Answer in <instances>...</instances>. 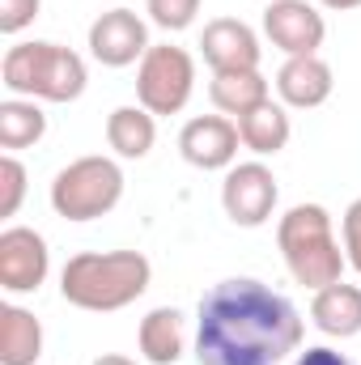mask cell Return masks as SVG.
<instances>
[{
    "label": "cell",
    "instance_id": "obj_11",
    "mask_svg": "<svg viewBox=\"0 0 361 365\" xmlns=\"http://www.w3.org/2000/svg\"><path fill=\"white\" fill-rule=\"evenodd\" d=\"M149 51V30L132 9H106L90 26V56L106 68H128L145 60Z\"/></svg>",
    "mask_w": 361,
    "mask_h": 365
},
{
    "label": "cell",
    "instance_id": "obj_8",
    "mask_svg": "<svg viewBox=\"0 0 361 365\" xmlns=\"http://www.w3.org/2000/svg\"><path fill=\"white\" fill-rule=\"evenodd\" d=\"M51 268L47 238L30 225H9L0 234V289L4 293H34Z\"/></svg>",
    "mask_w": 361,
    "mask_h": 365
},
{
    "label": "cell",
    "instance_id": "obj_16",
    "mask_svg": "<svg viewBox=\"0 0 361 365\" xmlns=\"http://www.w3.org/2000/svg\"><path fill=\"white\" fill-rule=\"evenodd\" d=\"M43 357V323L26 306H0V365H34Z\"/></svg>",
    "mask_w": 361,
    "mask_h": 365
},
{
    "label": "cell",
    "instance_id": "obj_12",
    "mask_svg": "<svg viewBox=\"0 0 361 365\" xmlns=\"http://www.w3.org/2000/svg\"><path fill=\"white\" fill-rule=\"evenodd\" d=\"M200 51L213 73H234V68H260V34L238 21V17H213L200 34Z\"/></svg>",
    "mask_w": 361,
    "mask_h": 365
},
{
    "label": "cell",
    "instance_id": "obj_25",
    "mask_svg": "<svg viewBox=\"0 0 361 365\" xmlns=\"http://www.w3.org/2000/svg\"><path fill=\"white\" fill-rule=\"evenodd\" d=\"M293 365H353L345 353H336V349H327V344H315V349H306V353H298V361Z\"/></svg>",
    "mask_w": 361,
    "mask_h": 365
},
{
    "label": "cell",
    "instance_id": "obj_15",
    "mask_svg": "<svg viewBox=\"0 0 361 365\" xmlns=\"http://www.w3.org/2000/svg\"><path fill=\"white\" fill-rule=\"evenodd\" d=\"M234 123H238L243 149H251V153H260V158H272V153H280V149L289 145V136H293L285 102H272V98H264L260 106H251L247 115H238Z\"/></svg>",
    "mask_w": 361,
    "mask_h": 365
},
{
    "label": "cell",
    "instance_id": "obj_14",
    "mask_svg": "<svg viewBox=\"0 0 361 365\" xmlns=\"http://www.w3.org/2000/svg\"><path fill=\"white\" fill-rule=\"evenodd\" d=\"M310 319L332 340H353V336H361V284L336 280L327 289H315Z\"/></svg>",
    "mask_w": 361,
    "mask_h": 365
},
{
    "label": "cell",
    "instance_id": "obj_3",
    "mask_svg": "<svg viewBox=\"0 0 361 365\" xmlns=\"http://www.w3.org/2000/svg\"><path fill=\"white\" fill-rule=\"evenodd\" d=\"M276 247L289 276L302 289H327L345 280V251L332 230V212L323 204H293L276 225Z\"/></svg>",
    "mask_w": 361,
    "mask_h": 365
},
{
    "label": "cell",
    "instance_id": "obj_26",
    "mask_svg": "<svg viewBox=\"0 0 361 365\" xmlns=\"http://www.w3.org/2000/svg\"><path fill=\"white\" fill-rule=\"evenodd\" d=\"M323 9H336V13H349V9H361V0H319Z\"/></svg>",
    "mask_w": 361,
    "mask_h": 365
},
{
    "label": "cell",
    "instance_id": "obj_6",
    "mask_svg": "<svg viewBox=\"0 0 361 365\" xmlns=\"http://www.w3.org/2000/svg\"><path fill=\"white\" fill-rule=\"evenodd\" d=\"M191 90H195V60L183 47L158 43L145 51L136 68V102L149 115H179L191 102Z\"/></svg>",
    "mask_w": 361,
    "mask_h": 365
},
{
    "label": "cell",
    "instance_id": "obj_18",
    "mask_svg": "<svg viewBox=\"0 0 361 365\" xmlns=\"http://www.w3.org/2000/svg\"><path fill=\"white\" fill-rule=\"evenodd\" d=\"M136 344L149 365H175L183 357V314L175 306H158L141 319Z\"/></svg>",
    "mask_w": 361,
    "mask_h": 365
},
{
    "label": "cell",
    "instance_id": "obj_2",
    "mask_svg": "<svg viewBox=\"0 0 361 365\" xmlns=\"http://www.w3.org/2000/svg\"><path fill=\"white\" fill-rule=\"evenodd\" d=\"M149 280H153V264L141 251H81L64 264L60 293L77 310L111 314L132 306L149 289Z\"/></svg>",
    "mask_w": 361,
    "mask_h": 365
},
{
    "label": "cell",
    "instance_id": "obj_1",
    "mask_svg": "<svg viewBox=\"0 0 361 365\" xmlns=\"http://www.w3.org/2000/svg\"><path fill=\"white\" fill-rule=\"evenodd\" d=\"M298 306L255 276H230L200 297L195 361L200 365H280L302 344Z\"/></svg>",
    "mask_w": 361,
    "mask_h": 365
},
{
    "label": "cell",
    "instance_id": "obj_10",
    "mask_svg": "<svg viewBox=\"0 0 361 365\" xmlns=\"http://www.w3.org/2000/svg\"><path fill=\"white\" fill-rule=\"evenodd\" d=\"M238 123L225 115H195L187 119L179 132V153L195 170H230L238 158Z\"/></svg>",
    "mask_w": 361,
    "mask_h": 365
},
{
    "label": "cell",
    "instance_id": "obj_17",
    "mask_svg": "<svg viewBox=\"0 0 361 365\" xmlns=\"http://www.w3.org/2000/svg\"><path fill=\"white\" fill-rule=\"evenodd\" d=\"M158 115H149L141 102L136 106H115L111 115H106V145L119 153V158H128V162H141L149 149H153V140H158V123H153Z\"/></svg>",
    "mask_w": 361,
    "mask_h": 365
},
{
    "label": "cell",
    "instance_id": "obj_5",
    "mask_svg": "<svg viewBox=\"0 0 361 365\" xmlns=\"http://www.w3.org/2000/svg\"><path fill=\"white\" fill-rule=\"evenodd\" d=\"M123 200V170L115 158H77L51 179V208L64 221H93L106 217Z\"/></svg>",
    "mask_w": 361,
    "mask_h": 365
},
{
    "label": "cell",
    "instance_id": "obj_19",
    "mask_svg": "<svg viewBox=\"0 0 361 365\" xmlns=\"http://www.w3.org/2000/svg\"><path fill=\"white\" fill-rule=\"evenodd\" d=\"M208 98L221 115H247L251 106H260L268 98V81L260 68H234V73H213L208 81Z\"/></svg>",
    "mask_w": 361,
    "mask_h": 365
},
{
    "label": "cell",
    "instance_id": "obj_9",
    "mask_svg": "<svg viewBox=\"0 0 361 365\" xmlns=\"http://www.w3.org/2000/svg\"><path fill=\"white\" fill-rule=\"evenodd\" d=\"M264 34L285 56H319L327 38V21L306 0H272L264 9Z\"/></svg>",
    "mask_w": 361,
    "mask_h": 365
},
{
    "label": "cell",
    "instance_id": "obj_13",
    "mask_svg": "<svg viewBox=\"0 0 361 365\" xmlns=\"http://www.w3.org/2000/svg\"><path fill=\"white\" fill-rule=\"evenodd\" d=\"M332 68L319 56H289L276 73V93L293 110H315L332 98Z\"/></svg>",
    "mask_w": 361,
    "mask_h": 365
},
{
    "label": "cell",
    "instance_id": "obj_27",
    "mask_svg": "<svg viewBox=\"0 0 361 365\" xmlns=\"http://www.w3.org/2000/svg\"><path fill=\"white\" fill-rule=\"evenodd\" d=\"M93 365H136V361H132V357H119V353H102Z\"/></svg>",
    "mask_w": 361,
    "mask_h": 365
},
{
    "label": "cell",
    "instance_id": "obj_4",
    "mask_svg": "<svg viewBox=\"0 0 361 365\" xmlns=\"http://www.w3.org/2000/svg\"><path fill=\"white\" fill-rule=\"evenodd\" d=\"M0 81L13 98L43 102H77L86 93V60L60 43H17L0 60Z\"/></svg>",
    "mask_w": 361,
    "mask_h": 365
},
{
    "label": "cell",
    "instance_id": "obj_23",
    "mask_svg": "<svg viewBox=\"0 0 361 365\" xmlns=\"http://www.w3.org/2000/svg\"><path fill=\"white\" fill-rule=\"evenodd\" d=\"M43 0H0V34H21L39 17Z\"/></svg>",
    "mask_w": 361,
    "mask_h": 365
},
{
    "label": "cell",
    "instance_id": "obj_24",
    "mask_svg": "<svg viewBox=\"0 0 361 365\" xmlns=\"http://www.w3.org/2000/svg\"><path fill=\"white\" fill-rule=\"evenodd\" d=\"M340 230H345V259H349V264L357 268V276H361V195L345 208Z\"/></svg>",
    "mask_w": 361,
    "mask_h": 365
},
{
    "label": "cell",
    "instance_id": "obj_20",
    "mask_svg": "<svg viewBox=\"0 0 361 365\" xmlns=\"http://www.w3.org/2000/svg\"><path fill=\"white\" fill-rule=\"evenodd\" d=\"M47 136V115L34 98H9L0 102V149L17 153V149H30Z\"/></svg>",
    "mask_w": 361,
    "mask_h": 365
},
{
    "label": "cell",
    "instance_id": "obj_22",
    "mask_svg": "<svg viewBox=\"0 0 361 365\" xmlns=\"http://www.w3.org/2000/svg\"><path fill=\"white\" fill-rule=\"evenodd\" d=\"M21 200H26V166L13 153H4L0 158V217H17Z\"/></svg>",
    "mask_w": 361,
    "mask_h": 365
},
{
    "label": "cell",
    "instance_id": "obj_7",
    "mask_svg": "<svg viewBox=\"0 0 361 365\" xmlns=\"http://www.w3.org/2000/svg\"><path fill=\"white\" fill-rule=\"evenodd\" d=\"M280 200V187H276V175H272L264 162H243V166H230L225 170V182H221V208L234 225L243 230H260L272 217Z\"/></svg>",
    "mask_w": 361,
    "mask_h": 365
},
{
    "label": "cell",
    "instance_id": "obj_21",
    "mask_svg": "<svg viewBox=\"0 0 361 365\" xmlns=\"http://www.w3.org/2000/svg\"><path fill=\"white\" fill-rule=\"evenodd\" d=\"M145 13L153 26H162L166 34H179L195 21L200 13V0H145Z\"/></svg>",
    "mask_w": 361,
    "mask_h": 365
}]
</instances>
